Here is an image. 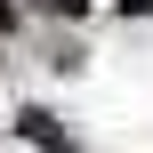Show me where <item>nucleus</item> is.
I'll list each match as a JSON object with an SVG mask.
<instances>
[{
	"mask_svg": "<svg viewBox=\"0 0 153 153\" xmlns=\"http://www.w3.org/2000/svg\"><path fill=\"white\" fill-rule=\"evenodd\" d=\"M40 8H56V16H73V8H81V0H40Z\"/></svg>",
	"mask_w": 153,
	"mask_h": 153,
	"instance_id": "f257e3e1",
	"label": "nucleus"
},
{
	"mask_svg": "<svg viewBox=\"0 0 153 153\" xmlns=\"http://www.w3.org/2000/svg\"><path fill=\"white\" fill-rule=\"evenodd\" d=\"M129 8H153V0H129Z\"/></svg>",
	"mask_w": 153,
	"mask_h": 153,
	"instance_id": "f03ea898",
	"label": "nucleus"
}]
</instances>
